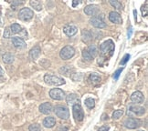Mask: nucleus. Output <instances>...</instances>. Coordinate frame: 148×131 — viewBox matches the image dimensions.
<instances>
[{
	"mask_svg": "<svg viewBox=\"0 0 148 131\" xmlns=\"http://www.w3.org/2000/svg\"><path fill=\"white\" fill-rule=\"evenodd\" d=\"M100 51L101 56H112L114 51V43L111 39H108L100 45Z\"/></svg>",
	"mask_w": 148,
	"mask_h": 131,
	"instance_id": "nucleus-1",
	"label": "nucleus"
},
{
	"mask_svg": "<svg viewBox=\"0 0 148 131\" xmlns=\"http://www.w3.org/2000/svg\"><path fill=\"white\" fill-rule=\"evenodd\" d=\"M44 81L46 82V84L51 85V86H62L65 84V80L63 78L53 75H45Z\"/></svg>",
	"mask_w": 148,
	"mask_h": 131,
	"instance_id": "nucleus-2",
	"label": "nucleus"
},
{
	"mask_svg": "<svg viewBox=\"0 0 148 131\" xmlns=\"http://www.w3.org/2000/svg\"><path fill=\"white\" fill-rule=\"evenodd\" d=\"M54 112L57 117L61 119H64V120H66V119L70 117L69 109L64 106H56L54 109Z\"/></svg>",
	"mask_w": 148,
	"mask_h": 131,
	"instance_id": "nucleus-3",
	"label": "nucleus"
},
{
	"mask_svg": "<svg viewBox=\"0 0 148 131\" xmlns=\"http://www.w3.org/2000/svg\"><path fill=\"white\" fill-rule=\"evenodd\" d=\"M75 54V50L72 47L71 45H66L63 48L60 50V56L61 59L63 60H68V59H71L72 56Z\"/></svg>",
	"mask_w": 148,
	"mask_h": 131,
	"instance_id": "nucleus-4",
	"label": "nucleus"
},
{
	"mask_svg": "<svg viewBox=\"0 0 148 131\" xmlns=\"http://www.w3.org/2000/svg\"><path fill=\"white\" fill-rule=\"evenodd\" d=\"M34 16V12L30 9V8H22L19 10V13H18V18L22 21H29L32 19Z\"/></svg>",
	"mask_w": 148,
	"mask_h": 131,
	"instance_id": "nucleus-5",
	"label": "nucleus"
},
{
	"mask_svg": "<svg viewBox=\"0 0 148 131\" xmlns=\"http://www.w3.org/2000/svg\"><path fill=\"white\" fill-rule=\"evenodd\" d=\"M72 112L73 117L75 118L76 121H82L84 118V112L82 110V107L79 104H75L72 107Z\"/></svg>",
	"mask_w": 148,
	"mask_h": 131,
	"instance_id": "nucleus-6",
	"label": "nucleus"
},
{
	"mask_svg": "<svg viewBox=\"0 0 148 131\" xmlns=\"http://www.w3.org/2000/svg\"><path fill=\"white\" fill-rule=\"evenodd\" d=\"M124 126L125 128H127L129 129H135V128H138L140 126H142V121L139 118L130 117L124 121Z\"/></svg>",
	"mask_w": 148,
	"mask_h": 131,
	"instance_id": "nucleus-7",
	"label": "nucleus"
},
{
	"mask_svg": "<svg viewBox=\"0 0 148 131\" xmlns=\"http://www.w3.org/2000/svg\"><path fill=\"white\" fill-rule=\"evenodd\" d=\"M50 98L54 100H63L65 98V93L60 88H53L49 91Z\"/></svg>",
	"mask_w": 148,
	"mask_h": 131,
	"instance_id": "nucleus-8",
	"label": "nucleus"
},
{
	"mask_svg": "<svg viewBox=\"0 0 148 131\" xmlns=\"http://www.w3.org/2000/svg\"><path fill=\"white\" fill-rule=\"evenodd\" d=\"M90 25H92V26L96 27V28H104L106 27V23L103 21V19H102L101 18H100V16H92V18L90 19Z\"/></svg>",
	"mask_w": 148,
	"mask_h": 131,
	"instance_id": "nucleus-9",
	"label": "nucleus"
},
{
	"mask_svg": "<svg viewBox=\"0 0 148 131\" xmlns=\"http://www.w3.org/2000/svg\"><path fill=\"white\" fill-rule=\"evenodd\" d=\"M63 32L68 37H73L78 32V26L74 24H67L63 27Z\"/></svg>",
	"mask_w": 148,
	"mask_h": 131,
	"instance_id": "nucleus-10",
	"label": "nucleus"
},
{
	"mask_svg": "<svg viewBox=\"0 0 148 131\" xmlns=\"http://www.w3.org/2000/svg\"><path fill=\"white\" fill-rule=\"evenodd\" d=\"M99 12H100V9L97 5H88L87 7L84 8V13L88 16H95Z\"/></svg>",
	"mask_w": 148,
	"mask_h": 131,
	"instance_id": "nucleus-11",
	"label": "nucleus"
},
{
	"mask_svg": "<svg viewBox=\"0 0 148 131\" xmlns=\"http://www.w3.org/2000/svg\"><path fill=\"white\" fill-rule=\"evenodd\" d=\"M131 100L132 102L135 104H141L143 103L144 100H145V96H144V94L140 92V91H135L134 93L132 94L131 96Z\"/></svg>",
	"mask_w": 148,
	"mask_h": 131,
	"instance_id": "nucleus-12",
	"label": "nucleus"
},
{
	"mask_svg": "<svg viewBox=\"0 0 148 131\" xmlns=\"http://www.w3.org/2000/svg\"><path fill=\"white\" fill-rule=\"evenodd\" d=\"M39 111L44 115H49L53 112V106L49 102H45L39 106Z\"/></svg>",
	"mask_w": 148,
	"mask_h": 131,
	"instance_id": "nucleus-13",
	"label": "nucleus"
},
{
	"mask_svg": "<svg viewBox=\"0 0 148 131\" xmlns=\"http://www.w3.org/2000/svg\"><path fill=\"white\" fill-rule=\"evenodd\" d=\"M12 44L14 45V47L18 49H24L27 47L26 42L21 37H12Z\"/></svg>",
	"mask_w": 148,
	"mask_h": 131,
	"instance_id": "nucleus-14",
	"label": "nucleus"
},
{
	"mask_svg": "<svg viewBox=\"0 0 148 131\" xmlns=\"http://www.w3.org/2000/svg\"><path fill=\"white\" fill-rule=\"evenodd\" d=\"M109 20L112 23H114V24H122V18L120 14L116 11H112L109 14Z\"/></svg>",
	"mask_w": 148,
	"mask_h": 131,
	"instance_id": "nucleus-15",
	"label": "nucleus"
},
{
	"mask_svg": "<svg viewBox=\"0 0 148 131\" xmlns=\"http://www.w3.org/2000/svg\"><path fill=\"white\" fill-rule=\"evenodd\" d=\"M129 110L131 112H133L134 114H135L136 116H143L145 113V107H140V106H136V105H132L129 107Z\"/></svg>",
	"mask_w": 148,
	"mask_h": 131,
	"instance_id": "nucleus-16",
	"label": "nucleus"
},
{
	"mask_svg": "<svg viewBox=\"0 0 148 131\" xmlns=\"http://www.w3.org/2000/svg\"><path fill=\"white\" fill-rule=\"evenodd\" d=\"M40 53H41V49L39 48V45H35L29 51V58L32 60H36L39 56V55H40Z\"/></svg>",
	"mask_w": 148,
	"mask_h": 131,
	"instance_id": "nucleus-17",
	"label": "nucleus"
},
{
	"mask_svg": "<svg viewBox=\"0 0 148 131\" xmlns=\"http://www.w3.org/2000/svg\"><path fill=\"white\" fill-rule=\"evenodd\" d=\"M43 125L45 128H51L56 125V119L53 117H48L43 120Z\"/></svg>",
	"mask_w": 148,
	"mask_h": 131,
	"instance_id": "nucleus-18",
	"label": "nucleus"
},
{
	"mask_svg": "<svg viewBox=\"0 0 148 131\" xmlns=\"http://www.w3.org/2000/svg\"><path fill=\"white\" fill-rule=\"evenodd\" d=\"M82 41L85 43H89L92 40V34L90 33V31L84 29L82 32Z\"/></svg>",
	"mask_w": 148,
	"mask_h": 131,
	"instance_id": "nucleus-19",
	"label": "nucleus"
},
{
	"mask_svg": "<svg viewBox=\"0 0 148 131\" xmlns=\"http://www.w3.org/2000/svg\"><path fill=\"white\" fill-rule=\"evenodd\" d=\"M67 103L68 104H71V105H75V104H79V98L76 94H70L69 96H67L66 98Z\"/></svg>",
	"mask_w": 148,
	"mask_h": 131,
	"instance_id": "nucleus-20",
	"label": "nucleus"
},
{
	"mask_svg": "<svg viewBox=\"0 0 148 131\" xmlns=\"http://www.w3.org/2000/svg\"><path fill=\"white\" fill-rule=\"evenodd\" d=\"M89 79H90V83H92V85H98V84H100V83H101V77L98 75V74H96V73L90 74Z\"/></svg>",
	"mask_w": 148,
	"mask_h": 131,
	"instance_id": "nucleus-21",
	"label": "nucleus"
},
{
	"mask_svg": "<svg viewBox=\"0 0 148 131\" xmlns=\"http://www.w3.org/2000/svg\"><path fill=\"white\" fill-rule=\"evenodd\" d=\"M2 59L4 61V63L5 64H12L15 60V56L10 53H5L3 55Z\"/></svg>",
	"mask_w": 148,
	"mask_h": 131,
	"instance_id": "nucleus-22",
	"label": "nucleus"
},
{
	"mask_svg": "<svg viewBox=\"0 0 148 131\" xmlns=\"http://www.w3.org/2000/svg\"><path fill=\"white\" fill-rule=\"evenodd\" d=\"M73 71H74V69L71 66H64L60 69V72L61 74H64L65 76H71Z\"/></svg>",
	"mask_w": 148,
	"mask_h": 131,
	"instance_id": "nucleus-23",
	"label": "nucleus"
},
{
	"mask_svg": "<svg viewBox=\"0 0 148 131\" xmlns=\"http://www.w3.org/2000/svg\"><path fill=\"white\" fill-rule=\"evenodd\" d=\"M87 51L89 52V54L92 56V58H96L97 55H98V48H97V47H96L95 45H90V47L88 48Z\"/></svg>",
	"mask_w": 148,
	"mask_h": 131,
	"instance_id": "nucleus-24",
	"label": "nucleus"
},
{
	"mask_svg": "<svg viewBox=\"0 0 148 131\" xmlns=\"http://www.w3.org/2000/svg\"><path fill=\"white\" fill-rule=\"evenodd\" d=\"M9 28H10V31H11V33H12V34H18L22 30L21 26L18 25V24H16V23H14V24L11 25L9 26Z\"/></svg>",
	"mask_w": 148,
	"mask_h": 131,
	"instance_id": "nucleus-25",
	"label": "nucleus"
},
{
	"mask_svg": "<svg viewBox=\"0 0 148 131\" xmlns=\"http://www.w3.org/2000/svg\"><path fill=\"white\" fill-rule=\"evenodd\" d=\"M30 5L31 7L37 10V11H41L42 9V4L40 1H38V0H32V1H30Z\"/></svg>",
	"mask_w": 148,
	"mask_h": 131,
	"instance_id": "nucleus-26",
	"label": "nucleus"
},
{
	"mask_svg": "<svg viewBox=\"0 0 148 131\" xmlns=\"http://www.w3.org/2000/svg\"><path fill=\"white\" fill-rule=\"evenodd\" d=\"M85 105L88 109H93L95 107V100L92 98H89L87 99H85Z\"/></svg>",
	"mask_w": 148,
	"mask_h": 131,
	"instance_id": "nucleus-27",
	"label": "nucleus"
},
{
	"mask_svg": "<svg viewBox=\"0 0 148 131\" xmlns=\"http://www.w3.org/2000/svg\"><path fill=\"white\" fill-rule=\"evenodd\" d=\"M109 2H110V4L112 5V7L114 8H116L117 10H122L123 9L122 4L119 1H117V0H110Z\"/></svg>",
	"mask_w": 148,
	"mask_h": 131,
	"instance_id": "nucleus-28",
	"label": "nucleus"
},
{
	"mask_svg": "<svg viewBox=\"0 0 148 131\" xmlns=\"http://www.w3.org/2000/svg\"><path fill=\"white\" fill-rule=\"evenodd\" d=\"M123 109H118V110H115L114 112L112 113V118L113 119H118L120 118L123 115Z\"/></svg>",
	"mask_w": 148,
	"mask_h": 131,
	"instance_id": "nucleus-29",
	"label": "nucleus"
},
{
	"mask_svg": "<svg viewBox=\"0 0 148 131\" xmlns=\"http://www.w3.org/2000/svg\"><path fill=\"white\" fill-rule=\"evenodd\" d=\"M82 56H83V58H84V60H86V61H92L93 58H92V56H90V54H89V52L87 51V49H84L83 51H82Z\"/></svg>",
	"mask_w": 148,
	"mask_h": 131,
	"instance_id": "nucleus-30",
	"label": "nucleus"
},
{
	"mask_svg": "<svg viewBox=\"0 0 148 131\" xmlns=\"http://www.w3.org/2000/svg\"><path fill=\"white\" fill-rule=\"evenodd\" d=\"M29 131H41V128L38 124H32L28 128Z\"/></svg>",
	"mask_w": 148,
	"mask_h": 131,
	"instance_id": "nucleus-31",
	"label": "nucleus"
},
{
	"mask_svg": "<svg viewBox=\"0 0 148 131\" xmlns=\"http://www.w3.org/2000/svg\"><path fill=\"white\" fill-rule=\"evenodd\" d=\"M71 78L73 79L74 81H79L82 78V75L81 73H74L72 75V77H71Z\"/></svg>",
	"mask_w": 148,
	"mask_h": 131,
	"instance_id": "nucleus-32",
	"label": "nucleus"
},
{
	"mask_svg": "<svg viewBox=\"0 0 148 131\" xmlns=\"http://www.w3.org/2000/svg\"><path fill=\"white\" fill-rule=\"evenodd\" d=\"M11 35H12V33H11L10 31V28L9 27H5V29L4 31V37L5 38H9L11 37Z\"/></svg>",
	"mask_w": 148,
	"mask_h": 131,
	"instance_id": "nucleus-33",
	"label": "nucleus"
},
{
	"mask_svg": "<svg viewBox=\"0 0 148 131\" xmlns=\"http://www.w3.org/2000/svg\"><path fill=\"white\" fill-rule=\"evenodd\" d=\"M130 59V55L129 54H126V55H125L124 56H123V60L121 61V65L122 66H123V65H125V64H126V62L128 61Z\"/></svg>",
	"mask_w": 148,
	"mask_h": 131,
	"instance_id": "nucleus-34",
	"label": "nucleus"
},
{
	"mask_svg": "<svg viewBox=\"0 0 148 131\" xmlns=\"http://www.w3.org/2000/svg\"><path fill=\"white\" fill-rule=\"evenodd\" d=\"M123 68L122 67V68H120V69H118V70H116V71H115L114 75H113V78H114L115 80H117V79H118L119 76H120V74L122 73V71H123Z\"/></svg>",
	"mask_w": 148,
	"mask_h": 131,
	"instance_id": "nucleus-35",
	"label": "nucleus"
},
{
	"mask_svg": "<svg viewBox=\"0 0 148 131\" xmlns=\"http://www.w3.org/2000/svg\"><path fill=\"white\" fill-rule=\"evenodd\" d=\"M23 4H24V1H18V0H16V1L12 2V7H18V5H23Z\"/></svg>",
	"mask_w": 148,
	"mask_h": 131,
	"instance_id": "nucleus-36",
	"label": "nucleus"
},
{
	"mask_svg": "<svg viewBox=\"0 0 148 131\" xmlns=\"http://www.w3.org/2000/svg\"><path fill=\"white\" fill-rule=\"evenodd\" d=\"M142 14H143L144 16H146V15H147V3L142 7Z\"/></svg>",
	"mask_w": 148,
	"mask_h": 131,
	"instance_id": "nucleus-37",
	"label": "nucleus"
},
{
	"mask_svg": "<svg viewBox=\"0 0 148 131\" xmlns=\"http://www.w3.org/2000/svg\"><path fill=\"white\" fill-rule=\"evenodd\" d=\"M132 34H133V27L132 26H130L129 28H128V38H130L131 37H132Z\"/></svg>",
	"mask_w": 148,
	"mask_h": 131,
	"instance_id": "nucleus-38",
	"label": "nucleus"
},
{
	"mask_svg": "<svg viewBox=\"0 0 148 131\" xmlns=\"http://www.w3.org/2000/svg\"><path fill=\"white\" fill-rule=\"evenodd\" d=\"M109 130V127H107V126H102L99 128L98 131H108Z\"/></svg>",
	"mask_w": 148,
	"mask_h": 131,
	"instance_id": "nucleus-39",
	"label": "nucleus"
},
{
	"mask_svg": "<svg viewBox=\"0 0 148 131\" xmlns=\"http://www.w3.org/2000/svg\"><path fill=\"white\" fill-rule=\"evenodd\" d=\"M79 3H81V2H78L77 0H73V2H72V7H75L76 5H79Z\"/></svg>",
	"mask_w": 148,
	"mask_h": 131,
	"instance_id": "nucleus-40",
	"label": "nucleus"
},
{
	"mask_svg": "<svg viewBox=\"0 0 148 131\" xmlns=\"http://www.w3.org/2000/svg\"><path fill=\"white\" fill-rule=\"evenodd\" d=\"M4 75V70L2 69V67H0V77H2Z\"/></svg>",
	"mask_w": 148,
	"mask_h": 131,
	"instance_id": "nucleus-41",
	"label": "nucleus"
},
{
	"mask_svg": "<svg viewBox=\"0 0 148 131\" xmlns=\"http://www.w3.org/2000/svg\"><path fill=\"white\" fill-rule=\"evenodd\" d=\"M134 18H137V13H136V10H134Z\"/></svg>",
	"mask_w": 148,
	"mask_h": 131,
	"instance_id": "nucleus-42",
	"label": "nucleus"
},
{
	"mask_svg": "<svg viewBox=\"0 0 148 131\" xmlns=\"http://www.w3.org/2000/svg\"><path fill=\"white\" fill-rule=\"evenodd\" d=\"M2 25V22H1V12H0V26Z\"/></svg>",
	"mask_w": 148,
	"mask_h": 131,
	"instance_id": "nucleus-43",
	"label": "nucleus"
},
{
	"mask_svg": "<svg viewBox=\"0 0 148 131\" xmlns=\"http://www.w3.org/2000/svg\"><path fill=\"white\" fill-rule=\"evenodd\" d=\"M141 131H144V130H141Z\"/></svg>",
	"mask_w": 148,
	"mask_h": 131,
	"instance_id": "nucleus-44",
	"label": "nucleus"
}]
</instances>
